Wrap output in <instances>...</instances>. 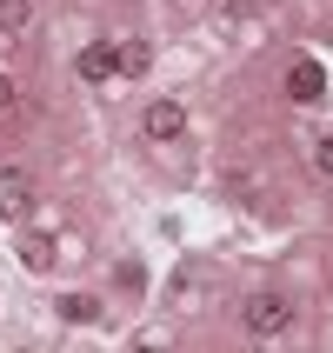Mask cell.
Here are the masks:
<instances>
[{"label":"cell","instance_id":"obj_5","mask_svg":"<svg viewBox=\"0 0 333 353\" xmlns=\"http://www.w3.org/2000/svg\"><path fill=\"white\" fill-rule=\"evenodd\" d=\"M140 127H147V140H160V147H174V140L187 134V107H180V100H147V114H140Z\"/></svg>","mask_w":333,"mask_h":353},{"label":"cell","instance_id":"obj_10","mask_svg":"<svg viewBox=\"0 0 333 353\" xmlns=\"http://www.w3.org/2000/svg\"><path fill=\"white\" fill-rule=\"evenodd\" d=\"M60 320H67V327H87V320H100V300L94 294H67L60 300Z\"/></svg>","mask_w":333,"mask_h":353},{"label":"cell","instance_id":"obj_9","mask_svg":"<svg viewBox=\"0 0 333 353\" xmlns=\"http://www.w3.org/2000/svg\"><path fill=\"white\" fill-rule=\"evenodd\" d=\"M34 27V0H0V40H14Z\"/></svg>","mask_w":333,"mask_h":353},{"label":"cell","instance_id":"obj_6","mask_svg":"<svg viewBox=\"0 0 333 353\" xmlns=\"http://www.w3.org/2000/svg\"><path fill=\"white\" fill-rule=\"evenodd\" d=\"M74 74L87 80V87L114 80V74H120V54H114V40H94V47H80V54H74Z\"/></svg>","mask_w":333,"mask_h":353},{"label":"cell","instance_id":"obj_8","mask_svg":"<svg viewBox=\"0 0 333 353\" xmlns=\"http://www.w3.org/2000/svg\"><path fill=\"white\" fill-rule=\"evenodd\" d=\"M14 254H20V267H27V274H54V240H47V234H20V247H14Z\"/></svg>","mask_w":333,"mask_h":353},{"label":"cell","instance_id":"obj_13","mask_svg":"<svg viewBox=\"0 0 333 353\" xmlns=\"http://www.w3.org/2000/svg\"><path fill=\"white\" fill-rule=\"evenodd\" d=\"M7 107H14V80L0 74V114H7Z\"/></svg>","mask_w":333,"mask_h":353},{"label":"cell","instance_id":"obj_2","mask_svg":"<svg viewBox=\"0 0 333 353\" xmlns=\"http://www.w3.org/2000/svg\"><path fill=\"white\" fill-rule=\"evenodd\" d=\"M240 327H247L254 340H280L287 327H294V307H287L280 294H247L240 300Z\"/></svg>","mask_w":333,"mask_h":353},{"label":"cell","instance_id":"obj_11","mask_svg":"<svg viewBox=\"0 0 333 353\" xmlns=\"http://www.w3.org/2000/svg\"><path fill=\"white\" fill-rule=\"evenodd\" d=\"M114 54H120V74H147V60H154V47H147V40H120Z\"/></svg>","mask_w":333,"mask_h":353},{"label":"cell","instance_id":"obj_1","mask_svg":"<svg viewBox=\"0 0 333 353\" xmlns=\"http://www.w3.org/2000/svg\"><path fill=\"white\" fill-rule=\"evenodd\" d=\"M214 287H220V274H214L200 254H187L174 274H167V287H160V307H167V314H180V320H194V314H207V307H214Z\"/></svg>","mask_w":333,"mask_h":353},{"label":"cell","instance_id":"obj_3","mask_svg":"<svg viewBox=\"0 0 333 353\" xmlns=\"http://www.w3.org/2000/svg\"><path fill=\"white\" fill-rule=\"evenodd\" d=\"M260 20H267L260 0H214V34L234 40V47H247V40L260 34Z\"/></svg>","mask_w":333,"mask_h":353},{"label":"cell","instance_id":"obj_4","mask_svg":"<svg viewBox=\"0 0 333 353\" xmlns=\"http://www.w3.org/2000/svg\"><path fill=\"white\" fill-rule=\"evenodd\" d=\"M34 200H40V187H34V174L27 167H0V220H27L34 214Z\"/></svg>","mask_w":333,"mask_h":353},{"label":"cell","instance_id":"obj_12","mask_svg":"<svg viewBox=\"0 0 333 353\" xmlns=\"http://www.w3.org/2000/svg\"><path fill=\"white\" fill-rule=\"evenodd\" d=\"M307 160H314L320 174H333V134H314V147H307Z\"/></svg>","mask_w":333,"mask_h":353},{"label":"cell","instance_id":"obj_7","mask_svg":"<svg viewBox=\"0 0 333 353\" xmlns=\"http://www.w3.org/2000/svg\"><path fill=\"white\" fill-rule=\"evenodd\" d=\"M287 100H300V107H320V100H327L320 60H294V67H287Z\"/></svg>","mask_w":333,"mask_h":353}]
</instances>
